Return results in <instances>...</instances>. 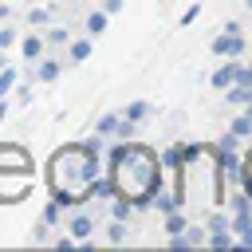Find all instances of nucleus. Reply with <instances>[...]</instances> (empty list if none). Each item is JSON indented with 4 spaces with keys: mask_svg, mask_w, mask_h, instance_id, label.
I'll return each mask as SVG.
<instances>
[{
    "mask_svg": "<svg viewBox=\"0 0 252 252\" xmlns=\"http://www.w3.org/2000/svg\"><path fill=\"white\" fill-rule=\"evenodd\" d=\"M98 165H102V138L98 134H91L87 142L59 146L47 158V169H43L51 197H59L67 209L91 201V181L98 177Z\"/></svg>",
    "mask_w": 252,
    "mask_h": 252,
    "instance_id": "1",
    "label": "nucleus"
},
{
    "mask_svg": "<svg viewBox=\"0 0 252 252\" xmlns=\"http://www.w3.org/2000/svg\"><path fill=\"white\" fill-rule=\"evenodd\" d=\"M106 173L114 177L118 193H126L138 209H146L154 201V193L165 185V165L150 146L138 142H114L106 154Z\"/></svg>",
    "mask_w": 252,
    "mask_h": 252,
    "instance_id": "2",
    "label": "nucleus"
},
{
    "mask_svg": "<svg viewBox=\"0 0 252 252\" xmlns=\"http://www.w3.org/2000/svg\"><path fill=\"white\" fill-rule=\"evenodd\" d=\"M32 189V154L16 142H0V205H20Z\"/></svg>",
    "mask_w": 252,
    "mask_h": 252,
    "instance_id": "3",
    "label": "nucleus"
},
{
    "mask_svg": "<svg viewBox=\"0 0 252 252\" xmlns=\"http://www.w3.org/2000/svg\"><path fill=\"white\" fill-rule=\"evenodd\" d=\"M209 47H213V55H217V59H244L248 39H244L240 24H236V20H228V24H224V32H217Z\"/></svg>",
    "mask_w": 252,
    "mask_h": 252,
    "instance_id": "4",
    "label": "nucleus"
},
{
    "mask_svg": "<svg viewBox=\"0 0 252 252\" xmlns=\"http://www.w3.org/2000/svg\"><path fill=\"white\" fill-rule=\"evenodd\" d=\"M94 224H98V220H94L87 209H79V205H75V209H71V217H67V232H71L79 244H91V236H94Z\"/></svg>",
    "mask_w": 252,
    "mask_h": 252,
    "instance_id": "5",
    "label": "nucleus"
},
{
    "mask_svg": "<svg viewBox=\"0 0 252 252\" xmlns=\"http://www.w3.org/2000/svg\"><path fill=\"white\" fill-rule=\"evenodd\" d=\"M47 47H51V43H47L43 32H28V35L20 39V55H24L28 63H39V59L47 55Z\"/></svg>",
    "mask_w": 252,
    "mask_h": 252,
    "instance_id": "6",
    "label": "nucleus"
},
{
    "mask_svg": "<svg viewBox=\"0 0 252 252\" xmlns=\"http://www.w3.org/2000/svg\"><path fill=\"white\" fill-rule=\"evenodd\" d=\"M236 71H240V59H224L213 75H209V83H213V91H228L232 83H236Z\"/></svg>",
    "mask_w": 252,
    "mask_h": 252,
    "instance_id": "7",
    "label": "nucleus"
},
{
    "mask_svg": "<svg viewBox=\"0 0 252 252\" xmlns=\"http://www.w3.org/2000/svg\"><path fill=\"white\" fill-rule=\"evenodd\" d=\"M59 75H63V59L47 51V55H43V59L35 63V83H55Z\"/></svg>",
    "mask_w": 252,
    "mask_h": 252,
    "instance_id": "8",
    "label": "nucleus"
},
{
    "mask_svg": "<svg viewBox=\"0 0 252 252\" xmlns=\"http://www.w3.org/2000/svg\"><path fill=\"white\" fill-rule=\"evenodd\" d=\"M91 51H94V35H91V39H71V43H67V59H71V63H87Z\"/></svg>",
    "mask_w": 252,
    "mask_h": 252,
    "instance_id": "9",
    "label": "nucleus"
},
{
    "mask_svg": "<svg viewBox=\"0 0 252 252\" xmlns=\"http://www.w3.org/2000/svg\"><path fill=\"white\" fill-rule=\"evenodd\" d=\"M181 236H185V244H189V248L209 244V224H205V220H189V228H185Z\"/></svg>",
    "mask_w": 252,
    "mask_h": 252,
    "instance_id": "10",
    "label": "nucleus"
},
{
    "mask_svg": "<svg viewBox=\"0 0 252 252\" xmlns=\"http://www.w3.org/2000/svg\"><path fill=\"white\" fill-rule=\"evenodd\" d=\"M130 122H146V118H154V106L146 102V98H134V102H126V110H122Z\"/></svg>",
    "mask_w": 252,
    "mask_h": 252,
    "instance_id": "11",
    "label": "nucleus"
},
{
    "mask_svg": "<svg viewBox=\"0 0 252 252\" xmlns=\"http://www.w3.org/2000/svg\"><path fill=\"white\" fill-rule=\"evenodd\" d=\"M126 240H130V228H126V220L110 217V220H106V244H126Z\"/></svg>",
    "mask_w": 252,
    "mask_h": 252,
    "instance_id": "12",
    "label": "nucleus"
},
{
    "mask_svg": "<svg viewBox=\"0 0 252 252\" xmlns=\"http://www.w3.org/2000/svg\"><path fill=\"white\" fill-rule=\"evenodd\" d=\"M118 122H122V114H102V118H94V134L98 138H114L118 134Z\"/></svg>",
    "mask_w": 252,
    "mask_h": 252,
    "instance_id": "13",
    "label": "nucleus"
},
{
    "mask_svg": "<svg viewBox=\"0 0 252 252\" xmlns=\"http://www.w3.org/2000/svg\"><path fill=\"white\" fill-rule=\"evenodd\" d=\"M248 98H252V87H240V83H232V87L224 91V102H228V106H248Z\"/></svg>",
    "mask_w": 252,
    "mask_h": 252,
    "instance_id": "14",
    "label": "nucleus"
},
{
    "mask_svg": "<svg viewBox=\"0 0 252 252\" xmlns=\"http://www.w3.org/2000/svg\"><path fill=\"white\" fill-rule=\"evenodd\" d=\"M161 224H165V232H169V236H177V232H185V228H189V217H185L181 209H173V213H165V220H161Z\"/></svg>",
    "mask_w": 252,
    "mask_h": 252,
    "instance_id": "15",
    "label": "nucleus"
},
{
    "mask_svg": "<svg viewBox=\"0 0 252 252\" xmlns=\"http://www.w3.org/2000/svg\"><path fill=\"white\" fill-rule=\"evenodd\" d=\"M106 20H110V12H106V8H94V12L87 16V35H98V32H106Z\"/></svg>",
    "mask_w": 252,
    "mask_h": 252,
    "instance_id": "16",
    "label": "nucleus"
},
{
    "mask_svg": "<svg viewBox=\"0 0 252 252\" xmlns=\"http://www.w3.org/2000/svg\"><path fill=\"white\" fill-rule=\"evenodd\" d=\"M236 232L232 228H220V232H209V248H236Z\"/></svg>",
    "mask_w": 252,
    "mask_h": 252,
    "instance_id": "17",
    "label": "nucleus"
},
{
    "mask_svg": "<svg viewBox=\"0 0 252 252\" xmlns=\"http://www.w3.org/2000/svg\"><path fill=\"white\" fill-rule=\"evenodd\" d=\"M43 35H47L51 51H55V47H67V43H71V32H67V28H43Z\"/></svg>",
    "mask_w": 252,
    "mask_h": 252,
    "instance_id": "18",
    "label": "nucleus"
},
{
    "mask_svg": "<svg viewBox=\"0 0 252 252\" xmlns=\"http://www.w3.org/2000/svg\"><path fill=\"white\" fill-rule=\"evenodd\" d=\"M16 83H20L16 67H4V71H0V98H8V94L16 91Z\"/></svg>",
    "mask_w": 252,
    "mask_h": 252,
    "instance_id": "19",
    "label": "nucleus"
},
{
    "mask_svg": "<svg viewBox=\"0 0 252 252\" xmlns=\"http://www.w3.org/2000/svg\"><path fill=\"white\" fill-rule=\"evenodd\" d=\"M228 130H236V134H240V138H252V118H248V114H244V110H240V114H236V118H232V122H228Z\"/></svg>",
    "mask_w": 252,
    "mask_h": 252,
    "instance_id": "20",
    "label": "nucleus"
},
{
    "mask_svg": "<svg viewBox=\"0 0 252 252\" xmlns=\"http://www.w3.org/2000/svg\"><path fill=\"white\" fill-rule=\"evenodd\" d=\"M240 189L252 197V150L244 154V165H240Z\"/></svg>",
    "mask_w": 252,
    "mask_h": 252,
    "instance_id": "21",
    "label": "nucleus"
},
{
    "mask_svg": "<svg viewBox=\"0 0 252 252\" xmlns=\"http://www.w3.org/2000/svg\"><path fill=\"white\" fill-rule=\"evenodd\" d=\"M134 130H138V122H130V118L122 114V122H118V134H114V142H134Z\"/></svg>",
    "mask_w": 252,
    "mask_h": 252,
    "instance_id": "22",
    "label": "nucleus"
},
{
    "mask_svg": "<svg viewBox=\"0 0 252 252\" xmlns=\"http://www.w3.org/2000/svg\"><path fill=\"white\" fill-rule=\"evenodd\" d=\"M51 228H55V224H47V220L39 217V224L32 228V244H47V240H51Z\"/></svg>",
    "mask_w": 252,
    "mask_h": 252,
    "instance_id": "23",
    "label": "nucleus"
},
{
    "mask_svg": "<svg viewBox=\"0 0 252 252\" xmlns=\"http://www.w3.org/2000/svg\"><path fill=\"white\" fill-rule=\"evenodd\" d=\"M47 20H51V8H32L28 12V28H43Z\"/></svg>",
    "mask_w": 252,
    "mask_h": 252,
    "instance_id": "24",
    "label": "nucleus"
},
{
    "mask_svg": "<svg viewBox=\"0 0 252 252\" xmlns=\"http://www.w3.org/2000/svg\"><path fill=\"white\" fill-rule=\"evenodd\" d=\"M12 94H16V102H20V106H28V102H32V83H16V91H12Z\"/></svg>",
    "mask_w": 252,
    "mask_h": 252,
    "instance_id": "25",
    "label": "nucleus"
},
{
    "mask_svg": "<svg viewBox=\"0 0 252 252\" xmlns=\"http://www.w3.org/2000/svg\"><path fill=\"white\" fill-rule=\"evenodd\" d=\"M16 43V28H8V24H0V51H8Z\"/></svg>",
    "mask_w": 252,
    "mask_h": 252,
    "instance_id": "26",
    "label": "nucleus"
},
{
    "mask_svg": "<svg viewBox=\"0 0 252 252\" xmlns=\"http://www.w3.org/2000/svg\"><path fill=\"white\" fill-rule=\"evenodd\" d=\"M197 16H201V4H193V8H189V12H185V16H181V24H185V28H189V24H193V20H197Z\"/></svg>",
    "mask_w": 252,
    "mask_h": 252,
    "instance_id": "27",
    "label": "nucleus"
},
{
    "mask_svg": "<svg viewBox=\"0 0 252 252\" xmlns=\"http://www.w3.org/2000/svg\"><path fill=\"white\" fill-rule=\"evenodd\" d=\"M236 240H240V244H244V248H252V224H248V228H244V232H236Z\"/></svg>",
    "mask_w": 252,
    "mask_h": 252,
    "instance_id": "28",
    "label": "nucleus"
},
{
    "mask_svg": "<svg viewBox=\"0 0 252 252\" xmlns=\"http://www.w3.org/2000/svg\"><path fill=\"white\" fill-rule=\"evenodd\" d=\"M102 8H106V12L114 16V12H122V0H102Z\"/></svg>",
    "mask_w": 252,
    "mask_h": 252,
    "instance_id": "29",
    "label": "nucleus"
},
{
    "mask_svg": "<svg viewBox=\"0 0 252 252\" xmlns=\"http://www.w3.org/2000/svg\"><path fill=\"white\" fill-rule=\"evenodd\" d=\"M8 16H12V8H8V4H0V24H8Z\"/></svg>",
    "mask_w": 252,
    "mask_h": 252,
    "instance_id": "30",
    "label": "nucleus"
},
{
    "mask_svg": "<svg viewBox=\"0 0 252 252\" xmlns=\"http://www.w3.org/2000/svg\"><path fill=\"white\" fill-rule=\"evenodd\" d=\"M4 118H8V102L0 98V126H4Z\"/></svg>",
    "mask_w": 252,
    "mask_h": 252,
    "instance_id": "31",
    "label": "nucleus"
},
{
    "mask_svg": "<svg viewBox=\"0 0 252 252\" xmlns=\"http://www.w3.org/2000/svg\"><path fill=\"white\" fill-rule=\"evenodd\" d=\"M248 102H252V98H248Z\"/></svg>",
    "mask_w": 252,
    "mask_h": 252,
    "instance_id": "32",
    "label": "nucleus"
},
{
    "mask_svg": "<svg viewBox=\"0 0 252 252\" xmlns=\"http://www.w3.org/2000/svg\"><path fill=\"white\" fill-rule=\"evenodd\" d=\"M51 4H55V0H51Z\"/></svg>",
    "mask_w": 252,
    "mask_h": 252,
    "instance_id": "33",
    "label": "nucleus"
}]
</instances>
